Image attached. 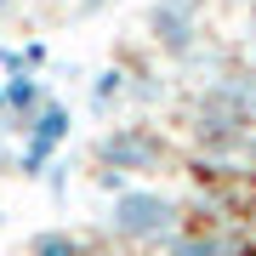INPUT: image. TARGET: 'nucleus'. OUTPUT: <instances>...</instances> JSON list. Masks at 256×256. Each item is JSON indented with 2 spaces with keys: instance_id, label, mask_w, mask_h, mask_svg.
Wrapping results in <instances>:
<instances>
[{
  "instance_id": "obj_1",
  "label": "nucleus",
  "mask_w": 256,
  "mask_h": 256,
  "mask_svg": "<svg viewBox=\"0 0 256 256\" xmlns=\"http://www.w3.org/2000/svg\"><path fill=\"white\" fill-rule=\"evenodd\" d=\"M245 131H250V114L239 108L216 80H210L205 92H194V142L200 148H239Z\"/></svg>"
},
{
  "instance_id": "obj_2",
  "label": "nucleus",
  "mask_w": 256,
  "mask_h": 256,
  "mask_svg": "<svg viewBox=\"0 0 256 256\" xmlns=\"http://www.w3.org/2000/svg\"><path fill=\"white\" fill-rule=\"evenodd\" d=\"M114 228L126 239H165L176 234V200H165L154 188H126L114 200Z\"/></svg>"
},
{
  "instance_id": "obj_3",
  "label": "nucleus",
  "mask_w": 256,
  "mask_h": 256,
  "mask_svg": "<svg viewBox=\"0 0 256 256\" xmlns=\"http://www.w3.org/2000/svg\"><path fill=\"white\" fill-rule=\"evenodd\" d=\"M142 23H148V40L171 57H188L200 46V0H154Z\"/></svg>"
},
{
  "instance_id": "obj_4",
  "label": "nucleus",
  "mask_w": 256,
  "mask_h": 256,
  "mask_svg": "<svg viewBox=\"0 0 256 256\" xmlns=\"http://www.w3.org/2000/svg\"><path fill=\"white\" fill-rule=\"evenodd\" d=\"M97 160L108 171H154L165 160V142L148 126H114L108 137H97Z\"/></svg>"
},
{
  "instance_id": "obj_5",
  "label": "nucleus",
  "mask_w": 256,
  "mask_h": 256,
  "mask_svg": "<svg viewBox=\"0 0 256 256\" xmlns=\"http://www.w3.org/2000/svg\"><path fill=\"white\" fill-rule=\"evenodd\" d=\"M68 137V108L63 102H40V114H34V126H28V148H23V171H40L46 165V154L57 142Z\"/></svg>"
},
{
  "instance_id": "obj_6",
  "label": "nucleus",
  "mask_w": 256,
  "mask_h": 256,
  "mask_svg": "<svg viewBox=\"0 0 256 256\" xmlns=\"http://www.w3.org/2000/svg\"><path fill=\"white\" fill-rule=\"evenodd\" d=\"M216 86H222V92H228L239 108L256 120V68H222V74H216Z\"/></svg>"
},
{
  "instance_id": "obj_7",
  "label": "nucleus",
  "mask_w": 256,
  "mask_h": 256,
  "mask_svg": "<svg viewBox=\"0 0 256 256\" xmlns=\"http://www.w3.org/2000/svg\"><path fill=\"white\" fill-rule=\"evenodd\" d=\"M126 86H131L126 68H102L97 80H92V108H114V102L126 97Z\"/></svg>"
},
{
  "instance_id": "obj_8",
  "label": "nucleus",
  "mask_w": 256,
  "mask_h": 256,
  "mask_svg": "<svg viewBox=\"0 0 256 256\" xmlns=\"http://www.w3.org/2000/svg\"><path fill=\"white\" fill-rule=\"evenodd\" d=\"M171 256H234V239H222V234H210V239H176Z\"/></svg>"
},
{
  "instance_id": "obj_9",
  "label": "nucleus",
  "mask_w": 256,
  "mask_h": 256,
  "mask_svg": "<svg viewBox=\"0 0 256 256\" xmlns=\"http://www.w3.org/2000/svg\"><path fill=\"white\" fill-rule=\"evenodd\" d=\"M34 256H80V245H74L68 234H40L34 239Z\"/></svg>"
},
{
  "instance_id": "obj_10",
  "label": "nucleus",
  "mask_w": 256,
  "mask_h": 256,
  "mask_svg": "<svg viewBox=\"0 0 256 256\" xmlns=\"http://www.w3.org/2000/svg\"><path fill=\"white\" fill-rule=\"evenodd\" d=\"M108 6V0H80V6H74V18H92V12H102Z\"/></svg>"
},
{
  "instance_id": "obj_11",
  "label": "nucleus",
  "mask_w": 256,
  "mask_h": 256,
  "mask_svg": "<svg viewBox=\"0 0 256 256\" xmlns=\"http://www.w3.org/2000/svg\"><path fill=\"white\" fill-rule=\"evenodd\" d=\"M250 57H256V12H250Z\"/></svg>"
},
{
  "instance_id": "obj_12",
  "label": "nucleus",
  "mask_w": 256,
  "mask_h": 256,
  "mask_svg": "<svg viewBox=\"0 0 256 256\" xmlns=\"http://www.w3.org/2000/svg\"><path fill=\"white\" fill-rule=\"evenodd\" d=\"M0 12H12V0H0Z\"/></svg>"
}]
</instances>
